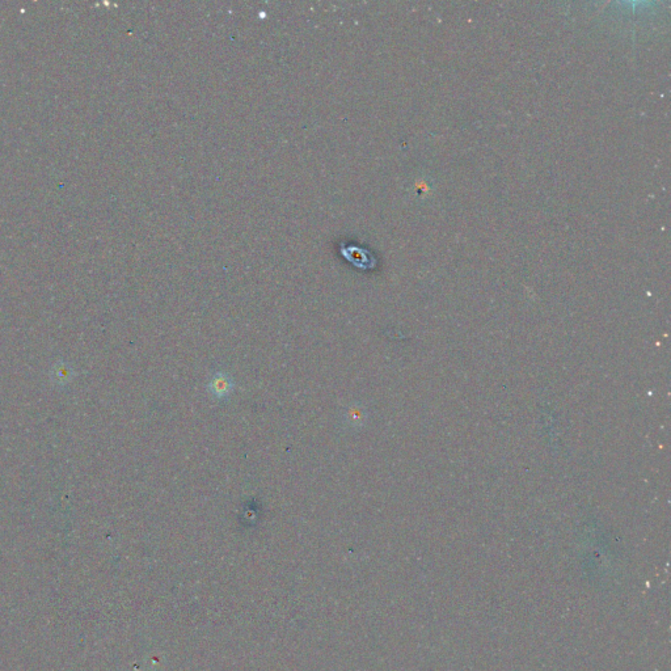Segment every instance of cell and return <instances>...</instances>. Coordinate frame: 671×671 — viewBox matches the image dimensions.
Wrapping results in <instances>:
<instances>
[{
	"instance_id": "obj_1",
	"label": "cell",
	"mask_w": 671,
	"mask_h": 671,
	"mask_svg": "<svg viewBox=\"0 0 671 671\" xmlns=\"http://www.w3.org/2000/svg\"><path fill=\"white\" fill-rule=\"evenodd\" d=\"M209 386L211 394L217 396V398H225V396L230 394L232 387H234V383H232L227 375L217 374L211 379Z\"/></svg>"
}]
</instances>
